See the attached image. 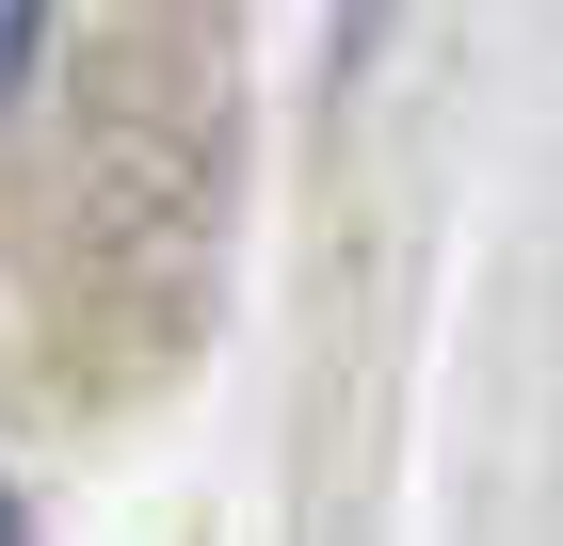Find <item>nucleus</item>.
I'll use <instances>...</instances> for the list:
<instances>
[{
  "mask_svg": "<svg viewBox=\"0 0 563 546\" xmlns=\"http://www.w3.org/2000/svg\"><path fill=\"white\" fill-rule=\"evenodd\" d=\"M33 33H48V0H0V97H16V65H33Z\"/></svg>",
  "mask_w": 563,
  "mask_h": 546,
  "instance_id": "obj_1",
  "label": "nucleus"
},
{
  "mask_svg": "<svg viewBox=\"0 0 563 546\" xmlns=\"http://www.w3.org/2000/svg\"><path fill=\"white\" fill-rule=\"evenodd\" d=\"M0 546H16V514H0Z\"/></svg>",
  "mask_w": 563,
  "mask_h": 546,
  "instance_id": "obj_2",
  "label": "nucleus"
}]
</instances>
